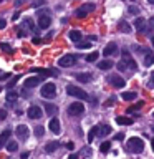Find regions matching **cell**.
Here are the masks:
<instances>
[{
	"instance_id": "obj_1",
	"label": "cell",
	"mask_w": 154,
	"mask_h": 159,
	"mask_svg": "<svg viewBox=\"0 0 154 159\" xmlns=\"http://www.w3.org/2000/svg\"><path fill=\"white\" fill-rule=\"evenodd\" d=\"M143 149H144V141H143L141 138L133 136V138L128 139V151L129 152L139 154V152H143Z\"/></svg>"
},
{
	"instance_id": "obj_2",
	"label": "cell",
	"mask_w": 154,
	"mask_h": 159,
	"mask_svg": "<svg viewBox=\"0 0 154 159\" xmlns=\"http://www.w3.org/2000/svg\"><path fill=\"white\" fill-rule=\"evenodd\" d=\"M40 94L45 98V99H53L57 96V86L53 83H45L42 89H40Z\"/></svg>"
},
{
	"instance_id": "obj_3",
	"label": "cell",
	"mask_w": 154,
	"mask_h": 159,
	"mask_svg": "<svg viewBox=\"0 0 154 159\" xmlns=\"http://www.w3.org/2000/svg\"><path fill=\"white\" fill-rule=\"evenodd\" d=\"M66 93L70 94V96H75L78 99H88V93L83 91L81 88L75 86V84H68V86H66Z\"/></svg>"
},
{
	"instance_id": "obj_4",
	"label": "cell",
	"mask_w": 154,
	"mask_h": 159,
	"mask_svg": "<svg viewBox=\"0 0 154 159\" xmlns=\"http://www.w3.org/2000/svg\"><path fill=\"white\" fill-rule=\"evenodd\" d=\"M76 61H78V57H76V55H65V57H61V58L58 60V66H63V68L73 66Z\"/></svg>"
},
{
	"instance_id": "obj_5",
	"label": "cell",
	"mask_w": 154,
	"mask_h": 159,
	"mask_svg": "<svg viewBox=\"0 0 154 159\" xmlns=\"http://www.w3.org/2000/svg\"><path fill=\"white\" fill-rule=\"evenodd\" d=\"M83 111H84V104L79 103V101L71 103L68 106V114L70 116H79V114H83Z\"/></svg>"
},
{
	"instance_id": "obj_6",
	"label": "cell",
	"mask_w": 154,
	"mask_h": 159,
	"mask_svg": "<svg viewBox=\"0 0 154 159\" xmlns=\"http://www.w3.org/2000/svg\"><path fill=\"white\" fill-rule=\"evenodd\" d=\"M94 10V3H83L81 7L76 8V17L78 18H84L88 13H91Z\"/></svg>"
},
{
	"instance_id": "obj_7",
	"label": "cell",
	"mask_w": 154,
	"mask_h": 159,
	"mask_svg": "<svg viewBox=\"0 0 154 159\" xmlns=\"http://www.w3.org/2000/svg\"><path fill=\"white\" fill-rule=\"evenodd\" d=\"M121 57H123V61L126 63V66H128L129 70H136V68H138V65H136V61H134V60H133V57H131V53H129V52H128L126 48H124L123 52H121Z\"/></svg>"
},
{
	"instance_id": "obj_8",
	"label": "cell",
	"mask_w": 154,
	"mask_h": 159,
	"mask_svg": "<svg viewBox=\"0 0 154 159\" xmlns=\"http://www.w3.org/2000/svg\"><path fill=\"white\" fill-rule=\"evenodd\" d=\"M108 83L111 84V86H114V88H123L124 84H126V80H123L119 75H109Z\"/></svg>"
},
{
	"instance_id": "obj_9",
	"label": "cell",
	"mask_w": 154,
	"mask_h": 159,
	"mask_svg": "<svg viewBox=\"0 0 154 159\" xmlns=\"http://www.w3.org/2000/svg\"><path fill=\"white\" fill-rule=\"evenodd\" d=\"M15 134L18 136V139H22V141H27L30 131H28V128L25 126V124H18L17 129H15Z\"/></svg>"
},
{
	"instance_id": "obj_10",
	"label": "cell",
	"mask_w": 154,
	"mask_h": 159,
	"mask_svg": "<svg viewBox=\"0 0 154 159\" xmlns=\"http://www.w3.org/2000/svg\"><path fill=\"white\" fill-rule=\"evenodd\" d=\"M43 81V78L42 76H30V78H27L25 80V83H23V86L27 88V89H30V88H35V86H38L40 83Z\"/></svg>"
},
{
	"instance_id": "obj_11",
	"label": "cell",
	"mask_w": 154,
	"mask_h": 159,
	"mask_svg": "<svg viewBox=\"0 0 154 159\" xmlns=\"http://www.w3.org/2000/svg\"><path fill=\"white\" fill-rule=\"evenodd\" d=\"M118 45L114 43V42H111V43H108L106 47H104V50H103V55L104 57H114V55H118Z\"/></svg>"
},
{
	"instance_id": "obj_12",
	"label": "cell",
	"mask_w": 154,
	"mask_h": 159,
	"mask_svg": "<svg viewBox=\"0 0 154 159\" xmlns=\"http://www.w3.org/2000/svg\"><path fill=\"white\" fill-rule=\"evenodd\" d=\"M42 109H40V106H35V104H33V106H30L28 108V111H27V116L30 118V119H40V118H42Z\"/></svg>"
},
{
	"instance_id": "obj_13",
	"label": "cell",
	"mask_w": 154,
	"mask_h": 159,
	"mask_svg": "<svg viewBox=\"0 0 154 159\" xmlns=\"http://www.w3.org/2000/svg\"><path fill=\"white\" fill-rule=\"evenodd\" d=\"M52 25V18H50L48 13H43V15H38V27L40 28H48Z\"/></svg>"
},
{
	"instance_id": "obj_14",
	"label": "cell",
	"mask_w": 154,
	"mask_h": 159,
	"mask_svg": "<svg viewBox=\"0 0 154 159\" xmlns=\"http://www.w3.org/2000/svg\"><path fill=\"white\" fill-rule=\"evenodd\" d=\"M10 136H12V131H10V129H5V131L0 133V148H5V144L10 141Z\"/></svg>"
},
{
	"instance_id": "obj_15",
	"label": "cell",
	"mask_w": 154,
	"mask_h": 159,
	"mask_svg": "<svg viewBox=\"0 0 154 159\" xmlns=\"http://www.w3.org/2000/svg\"><path fill=\"white\" fill-rule=\"evenodd\" d=\"M134 27H136V30L139 33H144V32H146V20L141 18V17L136 18V20H134Z\"/></svg>"
},
{
	"instance_id": "obj_16",
	"label": "cell",
	"mask_w": 154,
	"mask_h": 159,
	"mask_svg": "<svg viewBox=\"0 0 154 159\" xmlns=\"http://www.w3.org/2000/svg\"><path fill=\"white\" fill-rule=\"evenodd\" d=\"M48 128H50V131L55 133V134H60V129H61V128H60V121H58V119H55V118L50 119Z\"/></svg>"
},
{
	"instance_id": "obj_17",
	"label": "cell",
	"mask_w": 154,
	"mask_h": 159,
	"mask_svg": "<svg viewBox=\"0 0 154 159\" xmlns=\"http://www.w3.org/2000/svg\"><path fill=\"white\" fill-rule=\"evenodd\" d=\"M43 106H45V113H47L48 116H55V114L58 113V108L55 106V104H52V103H45Z\"/></svg>"
},
{
	"instance_id": "obj_18",
	"label": "cell",
	"mask_w": 154,
	"mask_h": 159,
	"mask_svg": "<svg viewBox=\"0 0 154 159\" xmlns=\"http://www.w3.org/2000/svg\"><path fill=\"white\" fill-rule=\"evenodd\" d=\"M75 78H76L78 81H81V83L91 81V75H89V73H76V75H75Z\"/></svg>"
},
{
	"instance_id": "obj_19",
	"label": "cell",
	"mask_w": 154,
	"mask_h": 159,
	"mask_svg": "<svg viewBox=\"0 0 154 159\" xmlns=\"http://www.w3.org/2000/svg\"><path fill=\"white\" fill-rule=\"evenodd\" d=\"M58 146H60L58 141H50V143H47V146H45V151H47V152H53V151H57V149H58Z\"/></svg>"
},
{
	"instance_id": "obj_20",
	"label": "cell",
	"mask_w": 154,
	"mask_h": 159,
	"mask_svg": "<svg viewBox=\"0 0 154 159\" xmlns=\"http://www.w3.org/2000/svg\"><path fill=\"white\" fill-rule=\"evenodd\" d=\"M68 37H70V40H73V42L76 43V42L81 40V32H78V30H71V32L68 33Z\"/></svg>"
},
{
	"instance_id": "obj_21",
	"label": "cell",
	"mask_w": 154,
	"mask_h": 159,
	"mask_svg": "<svg viewBox=\"0 0 154 159\" xmlns=\"http://www.w3.org/2000/svg\"><path fill=\"white\" fill-rule=\"evenodd\" d=\"M111 66H114L111 60H103V61L98 63V68H99V70H109Z\"/></svg>"
},
{
	"instance_id": "obj_22",
	"label": "cell",
	"mask_w": 154,
	"mask_h": 159,
	"mask_svg": "<svg viewBox=\"0 0 154 159\" xmlns=\"http://www.w3.org/2000/svg\"><path fill=\"white\" fill-rule=\"evenodd\" d=\"M121 98L124 99V101H133V99H136V98H138V93L128 91V93H123V94H121Z\"/></svg>"
},
{
	"instance_id": "obj_23",
	"label": "cell",
	"mask_w": 154,
	"mask_h": 159,
	"mask_svg": "<svg viewBox=\"0 0 154 159\" xmlns=\"http://www.w3.org/2000/svg\"><path fill=\"white\" fill-rule=\"evenodd\" d=\"M154 65V55L146 52V57H144V66H152Z\"/></svg>"
},
{
	"instance_id": "obj_24",
	"label": "cell",
	"mask_w": 154,
	"mask_h": 159,
	"mask_svg": "<svg viewBox=\"0 0 154 159\" xmlns=\"http://www.w3.org/2000/svg\"><path fill=\"white\" fill-rule=\"evenodd\" d=\"M98 131H99V133H98L99 136H108V134L111 133V128H109L108 124H101V126L98 128Z\"/></svg>"
},
{
	"instance_id": "obj_25",
	"label": "cell",
	"mask_w": 154,
	"mask_h": 159,
	"mask_svg": "<svg viewBox=\"0 0 154 159\" xmlns=\"http://www.w3.org/2000/svg\"><path fill=\"white\" fill-rule=\"evenodd\" d=\"M119 32H123V33H129V32H131L129 23L124 22V20H121V22H119Z\"/></svg>"
},
{
	"instance_id": "obj_26",
	"label": "cell",
	"mask_w": 154,
	"mask_h": 159,
	"mask_svg": "<svg viewBox=\"0 0 154 159\" xmlns=\"http://www.w3.org/2000/svg\"><path fill=\"white\" fill-rule=\"evenodd\" d=\"M17 98H18V93L15 91V89L10 88V91L7 93V101L8 103H12V101H17Z\"/></svg>"
},
{
	"instance_id": "obj_27",
	"label": "cell",
	"mask_w": 154,
	"mask_h": 159,
	"mask_svg": "<svg viewBox=\"0 0 154 159\" xmlns=\"http://www.w3.org/2000/svg\"><path fill=\"white\" fill-rule=\"evenodd\" d=\"M5 148H7V151H8V152H15V151H18V144L15 143V141H8L7 144H5Z\"/></svg>"
},
{
	"instance_id": "obj_28",
	"label": "cell",
	"mask_w": 154,
	"mask_h": 159,
	"mask_svg": "<svg viewBox=\"0 0 154 159\" xmlns=\"http://www.w3.org/2000/svg\"><path fill=\"white\" fill-rule=\"evenodd\" d=\"M116 123L118 124H128V126H129V124H133L134 121H133V119H129V118H124V116H118Z\"/></svg>"
},
{
	"instance_id": "obj_29",
	"label": "cell",
	"mask_w": 154,
	"mask_h": 159,
	"mask_svg": "<svg viewBox=\"0 0 154 159\" xmlns=\"http://www.w3.org/2000/svg\"><path fill=\"white\" fill-rule=\"evenodd\" d=\"M76 48L78 50H88V48H91V43L89 42H76Z\"/></svg>"
},
{
	"instance_id": "obj_30",
	"label": "cell",
	"mask_w": 154,
	"mask_h": 159,
	"mask_svg": "<svg viewBox=\"0 0 154 159\" xmlns=\"http://www.w3.org/2000/svg\"><path fill=\"white\" fill-rule=\"evenodd\" d=\"M96 133H98V126H93L91 129H89V134H88V141L91 143L93 139H94V136H96Z\"/></svg>"
},
{
	"instance_id": "obj_31",
	"label": "cell",
	"mask_w": 154,
	"mask_h": 159,
	"mask_svg": "<svg viewBox=\"0 0 154 159\" xmlns=\"http://www.w3.org/2000/svg\"><path fill=\"white\" fill-rule=\"evenodd\" d=\"M25 27H28L30 30H32V32H37V27H35L33 25V22H32V18H25Z\"/></svg>"
},
{
	"instance_id": "obj_32",
	"label": "cell",
	"mask_w": 154,
	"mask_h": 159,
	"mask_svg": "<svg viewBox=\"0 0 154 159\" xmlns=\"http://www.w3.org/2000/svg\"><path fill=\"white\" fill-rule=\"evenodd\" d=\"M98 57H99V53H89L86 57V61L93 63V61H96V60H98Z\"/></svg>"
},
{
	"instance_id": "obj_33",
	"label": "cell",
	"mask_w": 154,
	"mask_h": 159,
	"mask_svg": "<svg viewBox=\"0 0 154 159\" xmlns=\"http://www.w3.org/2000/svg\"><path fill=\"white\" fill-rule=\"evenodd\" d=\"M18 80H20V75H17V76H15L13 80H10V81H8V84H7V88H8V89H10V88H13L15 84H17V81H18Z\"/></svg>"
},
{
	"instance_id": "obj_34",
	"label": "cell",
	"mask_w": 154,
	"mask_h": 159,
	"mask_svg": "<svg viewBox=\"0 0 154 159\" xmlns=\"http://www.w3.org/2000/svg\"><path fill=\"white\" fill-rule=\"evenodd\" d=\"M128 12L131 13V15H138V13H139V8L136 7V5H131V7L128 8Z\"/></svg>"
},
{
	"instance_id": "obj_35",
	"label": "cell",
	"mask_w": 154,
	"mask_h": 159,
	"mask_svg": "<svg viewBox=\"0 0 154 159\" xmlns=\"http://www.w3.org/2000/svg\"><path fill=\"white\" fill-rule=\"evenodd\" d=\"M109 146H111V144H109L108 141H104V143L101 144V148H99V149H101V152H108V151H109Z\"/></svg>"
},
{
	"instance_id": "obj_36",
	"label": "cell",
	"mask_w": 154,
	"mask_h": 159,
	"mask_svg": "<svg viewBox=\"0 0 154 159\" xmlns=\"http://www.w3.org/2000/svg\"><path fill=\"white\" fill-rule=\"evenodd\" d=\"M0 48H2L3 52H7V53H12V47L7 45V43H0Z\"/></svg>"
},
{
	"instance_id": "obj_37",
	"label": "cell",
	"mask_w": 154,
	"mask_h": 159,
	"mask_svg": "<svg viewBox=\"0 0 154 159\" xmlns=\"http://www.w3.org/2000/svg\"><path fill=\"white\" fill-rule=\"evenodd\" d=\"M43 133H45V131H43V128H42V126H37V128H35V134H37L38 138H42V136H43Z\"/></svg>"
},
{
	"instance_id": "obj_38",
	"label": "cell",
	"mask_w": 154,
	"mask_h": 159,
	"mask_svg": "<svg viewBox=\"0 0 154 159\" xmlns=\"http://www.w3.org/2000/svg\"><path fill=\"white\" fill-rule=\"evenodd\" d=\"M116 66H118V70H119V71H126V63H124V61H121V63H118L116 65Z\"/></svg>"
},
{
	"instance_id": "obj_39",
	"label": "cell",
	"mask_w": 154,
	"mask_h": 159,
	"mask_svg": "<svg viewBox=\"0 0 154 159\" xmlns=\"http://www.w3.org/2000/svg\"><path fill=\"white\" fill-rule=\"evenodd\" d=\"M147 88H154V71H152L151 80H149V83H147Z\"/></svg>"
},
{
	"instance_id": "obj_40",
	"label": "cell",
	"mask_w": 154,
	"mask_h": 159,
	"mask_svg": "<svg viewBox=\"0 0 154 159\" xmlns=\"http://www.w3.org/2000/svg\"><path fill=\"white\" fill-rule=\"evenodd\" d=\"M111 104H114V98H109V99H106V103H104V106H111Z\"/></svg>"
},
{
	"instance_id": "obj_41",
	"label": "cell",
	"mask_w": 154,
	"mask_h": 159,
	"mask_svg": "<svg viewBox=\"0 0 154 159\" xmlns=\"http://www.w3.org/2000/svg\"><path fill=\"white\" fill-rule=\"evenodd\" d=\"M7 118V109H0V119Z\"/></svg>"
},
{
	"instance_id": "obj_42",
	"label": "cell",
	"mask_w": 154,
	"mask_h": 159,
	"mask_svg": "<svg viewBox=\"0 0 154 159\" xmlns=\"http://www.w3.org/2000/svg\"><path fill=\"white\" fill-rule=\"evenodd\" d=\"M43 3H45V0H35V2H33L35 7H38V5H43Z\"/></svg>"
},
{
	"instance_id": "obj_43",
	"label": "cell",
	"mask_w": 154,
	"mask_h": 159,
	"mask_svg": "<svg viewBox=\"0 0 154 159\" xmlns=\"http://www.w3.org/2000/svg\"><path fill=\"white\" fill-rule=\"evenodd\" d=\"M5 25H7V23H5V20H3V18H0V30L5 28Z\"/></svg>"
},
{
	"instance_id": "obj_44",
	"label": "cell",
	"mask_w": 154,
	"mask_h": 159,
	"mask_svg": "<svg viewBox=\"0 0 154 159\" xmlns=\"http://www.w3.org/2000/svg\"><path fill=\"white\" fill-rule=\"evenodd\" d=\"M33 43H35V45H38V43H42V38H38V37H35V38H33Z\"/></svg>"
},
{
	"instance_id": "obj_45",
	"label": "cell",
	"mask_w": 154,
	"mask_h": 159,
	"mask_svg": "<svg viewBox=\"0 0 154 159\" xmlns=\"http://www.w3.org/2000/svg\"><path fill=\"white\" fill-rule=\"evenodd\" d=\"M66 148L70 149V151H73V149H75V144H73V143H68V144H66Z\"/></svg>"
},
{
	"instance_id": "obj_46",
	"label": "cell",
	"mask_w": 154,
	"mask_h": 159,
	"mask_svg": "<svg viewBox=\"0 0 154 159\" xmlns=\"http://www.w3.org/2000/svg\"><path fill=\"white\" fill-rule=\"evenodd\" d=\"M18 17H20V15H18V12H15V13L12 15V20L15 22V20H18Z\"/></svg>"
},
{
	"instance_id": "obj_47",
	"label": "cell",
	"mask_w": 154,
	"mask_h": 159,
	"mask_svg": "<svg viewBox=\"0 0 154 159\" xmlns=\"http://www.w3.org/2000/svg\"><path fill=\"white\" fill-rule=\"evenodd\" d=\"M28 156H30V152H28V151H25V152H22V159H27Z\"/></svg>"
},
{
	"instance_id": "obj_48",
	"label": "cell",
	"mask_w": 154,
	"mask_h": 159,
	"mask_svg": "<svg viewBox=\"0 0 154 159\" xmlns=\"http://www.w3.org/2000/svg\"><path fill=\"white\" fill-rule=\"evenodd\" d=\"M149 25H151V28L154 30V17H152V18H149Z\"/></svg>"
},
{
	"instance_id": "obj_49",
	"label": "cell",
	"mask_w": 154,
	"mask_h": 159,
	"mask_svg": "<svg viewBox=\"0 0 154 159\" xmlns=\"http://www.w3.org/2000/svg\"><path fill=\"white\" fill-rule=\"evenodd\" d=\"M18 37H25V32H23V30H18Z\"/></svg>"
},
{
	"instance_id": "obj_50",
	"label": "cell",
	"mask_w": 154,
	"mask_h": 159,
	"mask_svg": "<svg viewBox=\"0 0 154 159\" xmlns=\"http://www.w3.org/2000/svg\"><path fill=\"white\" fill-rule=\"evenodd\" d=\"M151 146H152V151H154V138H152V141H151Z\"/></svg>"
},
{
	"instance_id": "obj_51",
	"label": "cell",
	"mask_w": 154,
	"mask_h": 159,
	"mask_svg": "<svg viewBox=\"0 0 154 159\" xmlns=\"http://www.w3.org/2000/svg\"><path fill=\"white\" fill-rule=\"evenodd\" d=\"M147 2H149V3H151V5H154V0H147Z\"/></svg>"
},
{
	"instance_id": "obj_52",
	"label": "cell",
	"mask_w": 154,
	"mask_h": 159,
	"mask_svg": "<svg viewBox=\"0 0 154 159\" xmlns=\"http://www.w3.org/2000/svg\"><path fill=\"white\" fill-rule=\"evenodd\" d=\"M151 42H152V48H154V37L151 38Z\"/></svg>"
},
{
	"instance_id": "obj_53",
	"label": "cell",
	"mask_w": 154,
	"mask_h": 159,
	"mask_svg": "<svg viewBox=\"0 0 154 159\" xmlns=\"http://www.w3.org/2000/svg\"><path fill=\"white\" fill-rule=\"evenodd\" d=\"M2 75H3V73H2V71H0V78H2Z\"/></svg>"
},
{
	"instance_id": "obj_54",
	"label": "cell",
	"mask_w": 154,
	"mask_h": 159,
	"mask_svg": "<svg viewBox=\"0 0 154 159\" xmlns=\"http://www.w3.org/2000/svg\"><path fill=\"white\" fill-rule=\"evenodd\" d=\"M0 93H2V86H0Z\"/></svg>"
},
{
	"instance_id": "obj_55",
	"label": "cell",
	"mask_w": 154,
	"mask_h": 159,
	"mask_svg": "<svg viewBox=\"0 0 154 159\" xmlns=\"http://www.w3.org/2000/svg\"><path fill=\"white\" fill-rule=\"evenodd\" d=\"M0 2H3V0H0Z\"/></svg>"
}]
</instances>
